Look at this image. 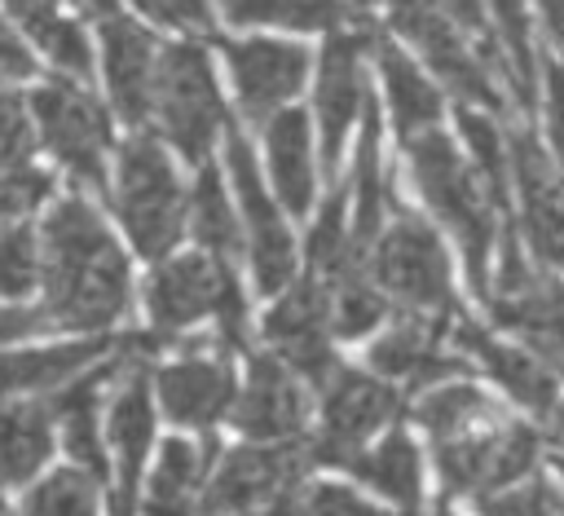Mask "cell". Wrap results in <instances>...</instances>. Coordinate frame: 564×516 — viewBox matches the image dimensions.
<instances>
[{
  "instance_id": "obj_14",
  "label": "cell",
  "mask_w": 564,
  "mask_h": 516,
  "mask_svg": "<svg viewBox=\"0 0 564 516\" xmlns=\"http://www.w3.org/2000/svg\"><path fill=\"white\" fill-rule=\"evenodd\" d=\"M326 295L317 273H304V282H295L282 304L269 309L264 318V340L273 344V357L286 362L295 375H304L308 384H326V375L335 370V353L326 344Z\"/></svg>"
},
{
  "instance_id": "obj_6",
  "label": "cell",
  "mask_w": 564,
  "mask_h": 516,
  "mask_svg": "<svg viewBox=\"0 0 564 516\" xmlns=\"http://www.w3.org/2000/svg\"><path fill=\"white\" fill-rule=\"evenodd\" d=\"M115 212L128 238L141 247V256H163L185 229V194L176 185V172L159 141L145 132H137L119 150Z\"/></svg>"
},
{
  "instance_id": "obj_11",
  "label": "cell",
  "mask_w": 564,
  "mask_h": 516,
  "mask_svg": "<svg viewBox=\"0 0 564 516\" xmlns=\"http://www.w3.org/2000/svg\"><path fill=\"white\" fill-rule=\"evenodd\" d=\"M392 415H397V388L392 384L335 366L322 384V432H317V441H308V459L317 467L322 463L339 467Z\"/></svg>"
},
{
  "instance_id": "obj_17",
  "label": "cell",
  "mask_w": 564,
  "mask_h": 516,
  "mask_svg": "<svg viewBox=\"0 0 564 516\" xmlns=\"http://www.w3.org/2000/svg\"><path fill=\"white\" fill-rule=\"evenodd\" d=\"M366 31H339L326 40L317 62V123H322V150L326 168L339 163L344 137L352 119L366 110Z\"/></svg>"
},
{
  "instance_id": "obj_35",
  "label": "cell",
  "mask_w": 564,
  "mask_h": 516,
  "mask_svg": "<svg viewBox=\"0 0 564 516\" xmlns=\"http://www.w3.org/2000/svg\"><path fill=\"white\" fill-rule=\"evenodd\" d=\"M458 128H463V137H467V150H471V159H476V172H480L485 190H489L494 203L502 207V203H507V168H511V159H507V137L498 132V123H494L489 115H480V110H471V106L458 110Z\"/></svg>"
},
{
  "instance_id": "obj_41",
  "label": "cell",
  "mask_w": 564,
  "mask_h": 516,
  "mask_svg": "<svg viewBox=\"0 0 564 516\" xmlns=\"http://www.w3.org/2000/svg\"><path fill=\"white\" fill-rule=\"evenodd\" d=\"M48 172H40V168H9V172H0V225L4 221H18L22 212H31L44 194H48Z\"/></svg>"
},
{
  "instance_id": "obj_16",
  "label": "cell",
  "mask_w": 564,
  "mask_h": 516,
  "mask_svg": "<svg viewBox=\"0 0 564 516\" xmlns=\"http://www.w3.org/2000/svg\"><path fill=\"white\" fill-rule=\"evenodd\" d=\"M159 340H128V370L119 379V393L110 401V445H115V463H119V498H115V516H132L137 512V485H141V463L154 437V410H150V393H145V353Z\"/></svg>"
},
{
  "instance_id": "obj_42",
  "label": "cell",
  "mask_w": 564,
  "mask_h": 516,
  "mask_svg": "<svg viewBox=\"0 0 564 516\" xmlns=\"http://www.w3.org/2000/svg\"><path fill=\"white\" fill-rule=\"evenodd\" d=\"M291 516H388V512L370 507L366 498H357L344 485H313L308 494H295Z\"/></svg>"
},
{
  "instance_id": "obj_23",
  "label": "cell",
  "mask_w": 564,
  "mask_h": 516,
  "mask_svg": "<svg viewBox=\"0 0 564 516\" xmlns=\"http://www.w3.org/2000/svg\"><path fill=\"white\" fill-rule=\"evenodd\" d=\"M494 313L502 326L520 331L538 357L564 370V282L529 273L520 287L498 291Z\"/></svg>"
},
{
  "instance_id": "obj_30",
  "label": "cell",
  "mask_w": 564,
  "mask_h": 516,
  "mask_svg": "<svg viewBox=\"0 0 564 516\" xmlns=\"http://www.w3.org/2000/svg\"><path fill=\"white\" fill-rule=\"evenodd\" d=\"M53 450V406L22 401L0 410V481L22 485L40 472Z\"/></svg>"
},
{
  "instance_id": "obj_45",
  "label": "cell",
  "mask_w": 564,
  "mask_h": 516,
  "mask_svg": "<svg viewBox=\"0 0 564 516\" xmlns=\"http://www.w3.org/2000/svg\"><path fill=\"white\" fill-rule=\"evenodd\" d=\"M546 123H551V146L564 168V66L546 62Z\"/></svg>"
},
{
  "instance_id": "obj_15",
  "label": "cell",
  "mask_w": 564,
  "mask_h": 516,
  "mask_svg": "<svg viewBox=\"0 0 564 516\" xmlns=\"http://www.w3.org/2000/svg\"><path fill=\"white\" fill-rule=\"evenodd\" d=\"M220 49L229 57L238 101L251 123L278 115L282 101H291L308 75V53L286 40H225Z\"/></svg>"
},
{
  "instance_id": "obj_33",
  "label": "cell",
  "mask_w": 564,
  "mask_h": 516,
  "mask_svg": "<svg viewBox=\"0 0 564 516\" xmlns=\"http://www.w3.org/2000/svg\"><path fill=\"white\" fill-rule=\"evenodd\" d=\"M225 22L234 26H291V31H330L339 22H357V4L348 0H220Z\"/></svg>"
},
{
  "instance_id": "obj_9",
  "label": "cell",
  "mask_w": 564,
  "mask_h": 516,
  "mask_svg": "<svg viewBox=\"0 0 564 516\" xmlns=\"http://www.w3.org/2000/svg\"><path fill=\"white\" fill-rule=\"evenodd\" d=\"M31 115L40 123L44 146L57 154L70 181L106 190V146H110L106 110L70 79H53L31 97Z\"/></svg>"
},
{
  "instance_id": "obj_5",
  "label": "cell",
  "mask_w": 564,
  "mask_h": 516,
  "mask_svg": "<svg viewBox=\"0 0 564 516\" xmlns=\"http://www.w3.org/2000/svg\"><path fill=\"white\" fill-rule=\"evenodd\" d=\"M145 309L159 340L212 318L225 344H247V304L225 260L216 256H176L154 269L145 287Z\"/></svg>"
},
{
  "instance_id": "obj_29",
  "label": "cell",
  "mask_w": 564,
  "mask_h": 516,
  "mask_svg": "<svg viewBox=\"0 0 564 516\" xmlns=\"http://www.w3.org/2000/svg\"><path fill=\"white\" fill-rule=\"evenodd\" d=\"M379 53V71H383V88H388V106H392V123L401 132V141L436 128L441 119V93L423 79V71L397 49V44H375Z\"/></svg>"
},
{
  "instance_id": "obj_31",
  "label": "cell",
  "mask_w": 564,
  "mask_h": 516,
  "mask_svg": "<svg viewBox=\"0 0 564 516\" xmlns=\"http://www.w3.org/2000/svg\"><path fill=\"white\" fill-rule=\"evenodd\" d=\"M106 340H79L62 348H40V353H0V397L13 393H48L66 384L75 370H84L93 357H106Z\"/></svg>"
},
{
  "instance_id": "obj_20",
  "label": "cell",
  "mask_w": 564,
  "mask_h": 516,
  "mask_svg": "<svg viewBox=\"0 0 564 516\" xmlns=\"http://www.w3.org/2000/svg\"><path fill=\"white\" fill-rule=\"evenodd\" d=\"M304 393L291 379V366L278 357H251L247 388L234 393V423L256 441H282L304 428Z\"/></svg>"
},
{
  "instance_id": "obj_32",
  "label": "cell",
  "mask_w": 564,
  "mask_h": 516,
  "mask_svg": "<svg viewBox=\"0 0 564 516\" xmlns=\"http://www.w3.org/2000/svg\"><path fill=\"white\" fill-rule=\"evenodd\" d=\"M0 4L13 13V22L35 40V49H40L53 66H62V71L75 75V79H84V75L93 71L84 31H79L70 18H62L53 0H0Z\"/></svg>"
},
{
  "instance_id": "obj_4",
  "label": "cell",
  "mask_w": 564,
  "mask_h": 516,
  "mask_svg": "<svg viewBox=\"0 0 564 516\" xmlns=\"http://www.w3.org/2000/svg\"><path fill=\"white\" fill-rule=\"evenodd\" d=\"M366 265H370V278L379 282V291L388 300H397L405 313H423V318L454 313L449 260L441 251V238L410 207H397L392 221H383V229L375 234V243L366 251Z\"/></svg>"
},
{
  "instance_id": "obj_28",
  "label": "cell",
  "mask_w": 564,
  "mask_h": 516,
  "mask_svg": "<svg viewBox=\"0 0 564 516\" xmlns=\"http://www.w3.org/2000/svg\"><path fill=\"white\" fill-rule=\"evenodd\" d=\"M106 384H110V370H97V375L70 384L66 393H57L48 401L53 419L62 423L70 463H79L88 476H106V450H101V428H97V410H101V388Z\"/></svg>"
},
{
  "instance_id": "obj_12",
  "label": "cell",
  "mask_w": 564,
  "mask_h": 516,
  "mask_svg": "<svg viewBox=\"0 0 564 516\" xmlns=\"http://www.w3.org/2000/svg\"><path fill=\"white\" fill-rule=\"evenodd\" d=\"M225 163H229V176H234V190H238V203H242L256 287L264 295H273L282 287H291V278H295V243H291V234L282 225V212L264 194V181H260L256 159H251V146L238 132L225 137Z\"/></svg>"
},
{
  "instance_id": "obj_1",
  "label": "cell",
  "mask_w": 564,
  "mask_h": 516,
  "mask_svg": "<svg viewBox=\"0 0 564 516\" xmlns=\"http://www.w3.org/2000/svg\"><path fill=\"white\" fill-rule=\"evenodd\" d=\"M414 419L427 428L436 467L449 494H494L511 481H520L533 467L538 437L507 419L485 393L471 384H441L419 406Z\"/></svg>"
},
{
  "instance_id": "obj_39",
  "label": "cell",
  "mask_w": 564,
  "mask_h": 516,
  "mask_svg": "<svg viewBox=\"0 0 564 516\" xmlns=\"http://www.w3.org/2000/svg\"><path fill=\"white\" fill-rule=\"evenodd\" d=\"M35 282V238L31 229L0 234V295H22Z\"/></svg>"
},
{
  "instance_id": "obj_8",
  "label": "cell",
  "mask_w": 564,
  "mask_h": 516,
  "mask_svg": "<svg viewBox=\"0 0 564 516\" xmlns=\"http://www.w3.org/2000/svg\"><path fill=\"white\" fill-rule=\"evenodd\" d=\"M308 445H242L212 476L198 516H291Z\"/></svg>"
},
{
  "instance_id": "obj_34",
  "label": "cell",
  "mask_w": 564,
  "mask_h": 516,
  "mask_svg": "<svg viewBox=\"0 0 564 516\" xmlns=\"http://www.w3.org/2000/svg\"><path fill=\"white\" fill-rule=\"evenodd\" d=\"M189 221H194L198 247L229 265L234 251H238V216L229 212V198H225V185H220L216 168H207V163H203L194 198H189Z\"/></svg>"
},
{
  "instance_id": "obj_24",
  "label": "cell",
  "mask_w": 564,
  "mask_h": 516,
  "mask_svg": "<svg viewBox=\"0 0 564 516\" xmlns=\"http://www.w3.org/2000/svg\"><path fill=\"white\" fill-rule=\"evenodd\" d=\"M264 146H269V176L282 194V207L291 216H304L313 203V154H308V115L304 110H278L264 119Z\"/></svg>"
},
{
  "instance_id": "obj_27",
  "label": "cell",
  "mask_w": 564,
  "mask_h": 516,
  "mask_svg": "<svg viewBox=\"0 0 564 516\" xmlns=\"http://www.w3.org/2000/svg\"><path fill=\"white\" fill-rule=\"evenodd\" d=\"M212 454H216L212 428L203 432V445L167 441L159 450V463H154V476H150L145 516H189L194 498H198V485L212 472Z\"/></svg>"
},
{
  "instance_id": "obj_47",
  "label": "cell",
  "mask_w": 564,
  "mask_h": 516,
  "mask_svg": "<svg viewBox=\"0 0 564 516\" xmlns=\"http://www.w3.org/2000/svg\"><path fill=\"white\" fill-rule=\"evenodd\" d=\"M35 75V57L26 53V44L0 22V79H26Z\"/></svg>"
},
{
  "instance_id": "obj_43",
  "label": "cell",
  "mask_w": 564,
  "mask_h": 516,
  "mask_svg": "<svg viewBox=\"0 0 564 516\" xmlns=\"http://www.w3.org/2000/svg\"><path fill=\"white\" fill-rule=\"evenodd\" d=\"M137 9L163 26H176V31H203L207 26V0H137Z\"/></svg>"
},
{
  "instance_id": "obj_38",
  "label": "cell",
  "mask_w": 564,
  "mask_h": 516,
  "mask_svg": "<svg viewBox=\"0 0 564 516\" xmlns=\"http://www.w3.org/2000/svg\"><path fill=\"white\" fill-rule=\"evenodd\" d=\"M476 507H480V516H564L546 476H529L524 485L511 481L494 494H480Z\"/></svg>"
},
{
  "instance_id": "obj_49",
  "label": "cell",
  "mask_w": 564,
  "mask_h": 516,
  "mask_svg": "<svg viewBox=\"0 0 564 516\" xmlns=\"http://www.w3.org/2000/svg\"><path fill=\"white\" fill-rule=\"evenodd\" d=\"M546 437H551V441L564 450V401H555V406H551V423H546Z\"/></svg>"
},
{
  "instance_id": "obj_26",
  "label": "cell",
  "mask_w": 564,
  "mask_h": 516,
  "mask_svg": "<svg viewBox=\"0 0 564 516\" xmlns=\"http://www.w3.org/2000/svg\"><path fill=\"white\" fill-rule=\"evenodd\" d=\"M339 467H348L370 490H379L383 498H392L405 516H414L419 503H423V467H419V450H414V441L405 432H388L379 445L352 450Z\"/></svg>"
},
{
  "instance_id": "obj_37",
  "label": "cell",
  "mask_w": 564,
  "mask_h": 516,
  "mask_svg": "<svg viewBox=\"0 0 564 516\" xmlns=\"http://www.w3.org/2000/svg\"><path fill=\"white\" fill-rule=\"evenodd\" d=\"M494 18L502 26V44H507V75L516 84L520 106H533V49H529V18H524V0H489Z\"/></svg>"
},
{
  "instance_id": "obj_10",
  "label": "cell",
  "mask_w": 564,
  "mask_h": 516,
  "mask_svg": "<svg viewBox=\"0 0 564 516\" xmlns=\"http://www.w3.org/2000/svg\"><path fill=\"white\" fill-rule=\"evenodd\" d=\"M388 18L458 97L476 106H498V88L489 79L485 53L463 40V26L436 0H388Z\"/></svg>"
},
{
  "instance_id": "obj_7",
  "label": "cell",
  "mask_w": 564,
  "mask_h": 516,
  "mask_svg": "<svg viewBox=\"0 0 564 516\" xmlns=\"http://www.w3.org/2000/svg\"><path fill=\"white\" fill-rule=\"evenodd\" d=\"M150 115L159 119L163 137L189 163L203 168V159L212 150V137L225 128V101L216 93L212 62L198 44H172V49L159 53Z\"/></svg>"
},
{
  "instance_id": "obj_19",
  "label": "cell",
  "mask_w": 564,
  "mask_h": 516,
  "mask_svg": "<svg viewBox=\"0 0 564 516\" xmlns=\"http://www.w3.org/2000/svg\"><path fill=\"white\" fill-rule=\"evenodd\" d=\"M507 159H511L520 207H524V234H529L538 260L564 269V190H560L546 154L538 150V141L529 132H511Z\"/></svg>"
},
{
  "instance_id": "obj_46",
  "label": "cell",
  "mask_w": 564,
  "mask_h": 516,
  "mask_svg": "<svg viewBox=\"0 0 564 516\" xmlns=\"http://www.w3.org/2000/svg\"><path fill=\"white\" fill-rule=\"evenodd\" d=\"M40 331H57L48 309H0V344L22 340V335H40Z\"/></svg>"
},
{
  "instance_id": "obj_36",
  "label": "cell",
  "mask_w": 564,
  "mask_h": 516,
  "mask_svg": "<svg viewBox=\"0 0 564 516\" xmlns=\"http://www.w3.org/2000/svg\"><path fill=\"white\" fill-rule=\"evenodd\" d=\"M22 516H97V494H93V476L62 467L48 481H40L26 503Z\"/></svg>"
},
{
  "instance_id": "obj_52",
  "label": "cell",
  "mask_w": 564,
  "mask_h": 516,
  "mask_svg": "<svg viewBox=\"0 0 564 516\" xmlns=\"http://www.w3.org/2000/svg\"><path fill=\"white\" fill-rule=\"evenodd\" d=\"M436 516H449V512H436Z\"/></svg>"
},
{
  "instance_id": "obj_25",
  "label": "cell",
  "mask_w": 564,
  "mask_h": 516,
  "mask_svg": "<svg viewBox=\"0 0 564 516\" xmlns=\"http://www.w3.org/2000/svg\"><path fill=\"white\" fill-rule=\"evenodd\" d=\"M352 234H348V247L366 260L375 234L383 229L388 221V207H392V185L383 176V154H379V115L375 106L366 101V123H361V141H357V163H352Z\"/></svg>"
},
{
  "instance_id": "obj_50",
  "label": "cell",
  "mask_w": 564,
  "mask_h": 516,
  "mask_svg": "<svg viewBox=\"0 0 564 516\" xmlns=\"http://www.w3.org/2000/svg\"><path fill=\"white\" fill-rule=\"evenodd\" d=\"M0 516H9V507H4V503H0Z\"/></svg>"
},
{
  "instance_id": "obj_40",
  "label": "cell",
  "mask_w": 564,
  "mask_h": 516,
  "mask_svg": "<svg viewBox=\"0 0 564 516\" xmlns=\"http://www.w3.org/2000/svg\"><path fill=\"white\" fill-rule=\"evenodd\" d=\"M31 159V123L18 93L0 88V172L22 168Z\"/></svg>"
},
{
  "instance_id": "obj_44",
  "label": "cell",
  "mask_w": 564,
  "mask_h": 516,
  "mask_svg": "<svg viewBox=\"0 0 564 516\" xmlns=\"http://www.w3.org/2000/svg\"><path fill=\"white\" fill-rule=\"evenodd\" d=\"M436 4H441V9H445V13H449L467 35H476V40H480V53H485L489 62H498V53H494V35H489L485 13H480V0H436ZM498 66H502V62H498ZM502 71H507V66H502Z\"/></svg>"
},
{
  "instance_id": "obj_2",
  "label": "cell",
  "mask_w": 564,
  "mask_h": 516,
  "mask_svg": "<svg viewBox=\"0 0 564 516\" xmlns=\"http://www.w3.org/2000/svg\"><path fill=\"white\" fill-rule=\"evenodd\" d=\"M44 269V309L53 326L97 331L115 322L128 304V260L115 247L110 229L79 194L62 198L40 234Z\"/></svg>"
},
{
  "instance_id": "obj_22",
  "label": "cell",
  "mask_w": 564,
  "mask_h": 516,
  "mask_svg": "<svg viewBox=\"0 0 564 516\" xmlns=\"http://www.w3.org/2000/svg\"><path fill=\"white\" fill-rule=\"evenodd\" d=\"M449 340H454L458 353H471L524 410L551 415V406H555V379H551V370H546L538 357H529V353H520V348H511V344H498L494 335H485V331H480L476 322H467L463 313L449 318Z\"/></svg>"
},
{
  "instance_id": "obj_48",
  "label": "cell",
  "mask_w": 564,
  "mask_h": 516,
  "mask_svg": "<svg viewBox=\"0 0 564 516\" xmlns=\"http://www.w3.org/2000/svg\"><path fill=\"white\" fill-rule=\"evenodd\" d=\"M542 9V22H546V35L564 49V0H538Z\"/></svg>"
},
{
  "instance_id": "obj_51",
  "label": "cell",
  "mask_w": 564,
  "mask_h": 516,
  "mask_svg": "<svg viewBox=\"0 0 564 516\" xmlns=\"http://www.w3.org/2000/svg\"><path fill=\"white\" fill-rule=\"evenodd\" d=\"M560 476H564V459H560Z\"/></svg>"
},
{
  "instance_id": "obj_3",
  "label": "cell",
  "mask_w": 564,
  "mask_h": 516,
  "mask_svg": "<svg viewBox=\"0 0 564 516\" xmlns=\"http://www.w3.org/2000/svg\"><path fill=\"white\" fill-rule=\"evenodd\" d=\"M410 154V172L419 194L427 198V207L449 225V234L458 238L463 256H467V273L476 291H489V251H494V194L485 190L480 172L467 168L458 159V150L449 146L445 132L427 128L419 137L405 141Z\"/></svg>"
},
{
  "instance_id": "obj_18",
  "label": "cell",
  "mask_w": 564,
  "mask_h": 516,
  "mask_svg": "<svg viewBox=\"0 0 564 516\" xmlns=\"http://www.w3.org/2000/svg\"><path fill=\"white\" fill-rule=\"evenodd\" d=\"M454 318V313H449ZM449 318H423V313H405L401 322L388 326V335H379L370 344V366L397 384H441L449 375H463L467 362L463 353L445 348L449 335Z\"/></svg>"
},
{
  "instance_id": "obj_13",
  "label": "cell",
  "mask_w": 564,
  "mask_h": 516,
  "mask_svg": "<svg viewBox=\"0 0 564 516\" xmlns=\"http://www.w3.org/2000/svg\"><path fill=\"white\" fill-rule=\"evenodd\" d=\"M88 13L101 35V57H106V84L128 123H141L150 115L154 97V71H159V40L132 22L119 0H88Z\"/></svg>"
},
{
  "instance_id": "obj_21",
  "label": "cell",
  "mask_w": 564,
  "mask_h": 516,
  "mask_svg": "<svg viewBox=\"0 0 564 516\" xmlns=\"http://www.w3.org/2000/svg\"><path fill=\"white\" fill-rule=\"evenodd\" d=\"M154 384H159L163 410L176 423H189L203 432L234 406V366L225 357H212V353H194V357L163 366L154 375Z\"/></svg>"
}]
</instances>
